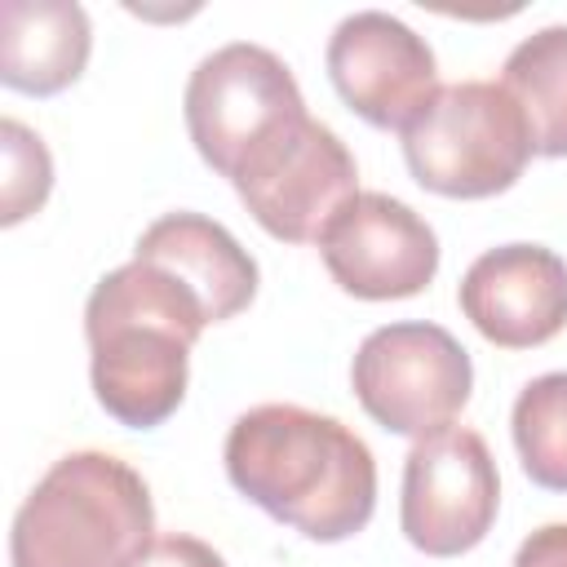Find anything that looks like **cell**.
<instances>
[{"instance_id":"obj_1","label":"cell","mask_w":567,"mask_h":567,"mask_svg":"<svg viewBox=\"0 0 567 567\" xmlns=\"http://www.w3.org/2000/svg\"><path fill=\"white\" fill-rule=\"evenodd\" d=\"M221 456L235 492L306 540H350L377 509L372 447L328 412L297 403L248 408L235 416Z\"/></svg>"},{"instance_id":"obj_2","label":"cell","mask_w":567,"mask_h":567,"mask_svg":"<svg viewBox=\"0 0 567 567\" xmlns=\"http://www.w3.org/2000/svg\"><path fill=\"white\" fill-rule=\"evenodd\" d=\"M208 328L199 297L151 261L106 270L84 306L89 381L106 416L128 430L164 425L190 381V346Z\"/></svg>"},{"instance_id":"obj_3","label":"cell","mask_w":567,"mask_h":567,"mask_svg":"<svg viewBox=\"0 0 567 567\" xmlns=\"http://www.w3.org/2000/svg\"><path fill=\"white\" fill-rule=\"evenodd\" d=\"M155 540L146 478L111 452H66L13 514V567H124Z\"/></svg>"},{"instance_id":"obj_4","label":"cell","mask_w":567,"mask_h":567,"mask_svg":"<svg viewBox=\"0 0 567 567\" xmlns=\"http://www.w3.org/2000/svg\"><path fill=\"white\" fill-rule=\"evenodd\" d=\"M532 155V128L501 80L443 84L403 128L408 173L443 199L501 195Z\"/></svg>"},{"instance_id":"obj_5","label":"cell","mask_w":567,"mask_h":567,"mask_svg":"<svg viewBox=\"0 0 567 567\" xmlns=\"http://www.w3.org/2000/svg\"><path fill=\"white\" fill-rule=\"evenodd\" d=\"M182 115L199 159L235 182V173L261 146L301 124L310 111L297 89V75L279 53L235 40L199 58L186 80Z\"/></svg>"},{"instance_id":"obj_6","label":"cell","mask_w":567,"mask_h":567,"mask_svg":"<svg viewBox=\"0 0 567 567\" xmlns=\"http://www.w3.org/2000/svg\"><path fill=\"white\" fill-rule=\"evenodd\" d=\"M350 385L381 430L425 439L447 430L470 403L474 363L439 323H385L359 341Z\"/></svg>"},{"instance_id":"obj_7","label":"cell","mask_w":567,"mask_h":567,"mask_svg":"<svg viewBox=\"0 0 567 567\" xmlns=\"http://www.w3.org/2000/svg\"><path fill=\"white\" fill-rule=\"evenodd\" d=\"M230 186L266 235L284 244H319L328 221L359 195V164L328 124L306 115L261 146Z\"/></svg>"},{"instance_id":"obj_8","label":"cell","mask_w":567,"mask_h":567,"mask_svg":"<svg viewBox=\"0 0 567 567\" xmlns=\"http://www.w3.org/2000/svg\"><path fill=\"white\" fill-rule=\"evenodd\" d=\"M501 509V478L483 434L447 425L403 456L399 527L430 558H456L483 545Z\"/></svg>"},{"instance_id":"obj_9","label":"cell","mask_w":567,"mask_h":567,"mask_svg":"<svg viewBox=\"0 0 567 567\" xmlns=\"http://www.w3.org/2000/svg\"><path fill=\"white\" fill-rule=\"evenodd\" d=\"M319 257L341 292L359 301H403L439 275V235L403 199L359 190L319 235Z\"/></svg>"},{"instance_id":"obj_10","label":"cell","mask_w":567,"mask_h":567,"mask_svg":"<svg viewBox=\"0 0 567 567\" xmlns=\"http://www.w3.org/2000/svg\"><path fill=\"white\" fill-rule=\"evenodd\" d=\"M328 75L341 102L372 128H408L439 93V62L425 35L381 9H359L328 40Z\"/></svg>"},{"instance_id":"obj_11","label":"cell","mask_w":567,"mask_h":567,"mask_svg":"<svg viewBox=\"0 0 567 567\" xmlns=\"http://www.w3.org/2000/svg\"><path fill=\"white\" fill-rule=\"evenodd\" d=\"M461 315L501 350H532L567 328V261L545 244H501L474 257L456 288Z\"/></svg>"},{"instance_id":"obj_12","label":"cell","mask_w":567,"mask_h":567,"mask_svg":"<svg viewBox=\"0 0 567 567\" xmlns=\"http://www.w3.org/2000/svg\"><path fill=\"white\" fill-rule=\"evenodd\" d=\"M133 257L151 261V266L168 270L177 284H186L199 297L208 323L235 319L257 297V261L221 221H213L204 213L155 217L137 235Z\"/></svg>"},{"instance_id":"obj_13","label":"cell","mask_w":567,"mask_h":567,"mask_svg":"<svg viewBox=\"0 0 567 567\" xmlns=\"http://www.w3.org/2000/svg\"><path fill=\"white\" fill-rule=\"evenodd\" d=\"M0 80L27 97L71 89L93 53L89 13L71 0H9L0 9Z\"/></svg>"},{"instance_id":"obj_14","label":"cell","mask_w":567,"mask_h":567,"mask_svg":"<svg viewBox=\"0 0 567 567\" xmlns=\"http://www.w3.org/2000/svg\"><path fill=\"white\" fill-rule=\"evenodd\" d=\"M501 84L532 128V151L567 159V27H540L518 40L501 66Z\"/></svg>"},{"instance_id":"obj_15","label":"cell","mask_w":567,"mask_h":567,"mask_svg":"<svg viewBox=\"0 0 567 567\" xmlns=\"http://www.w3.org/2000/svg\"><path fill=\"white\" fill-rule=\"evenodd\" d=\"M523 474L545 492H567V372L527 381L509 412Z\"/></svg>"},{"instance_id":"obj_16","label":"cell","mask_w":567,"mask_h":567,"mask_svg":"<svg viewBox=\"0 0 567 567\" xmlns=\"http://www.w3.org/2000/svg\"><path fill=\"white\" fill-rule=\"evenodd\" d=\"M0 151H4V190H0V226H18L31 217L53 190V159L40 133L18 120H0Z\"/></svg>"},{"instance_id":"obj_17","label":"cell","mask_w":567,"mask_h":567,"mask_svg":"<svg viewBox=\"0 0 567 567\" xmlns=\"http://www.w3.org/2000/svg\"><path fill=\"white\" fill-rule=\"evenodd\" d=\"M124 567H226V558H221L208 540L173 532V536H155V540H146Z\"/></svg>"},{"instance_id":"obj_18","label":"cell","mask_w":567,"mask_h":567,"mask_svg":"<svg viewBox=\"0 0 567 567\" xmlns=\"http://www.w3.org/2000/svg\"><path fill=\"white\" fill-rule=\"evenodd\" d=\"M509 567H567V523H545L536 527Z\"/></svg>"}]
</instances>
